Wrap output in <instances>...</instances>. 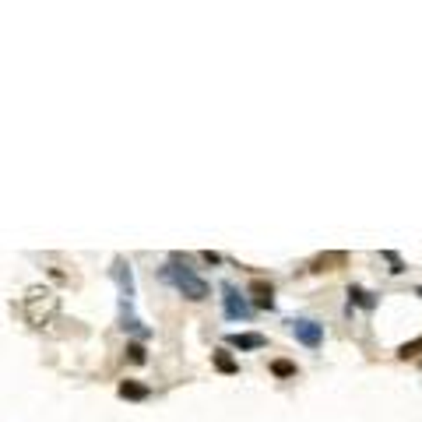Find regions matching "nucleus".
Instances as JSON below:
<instances>
[{
	"label": "nucleus",
	"mask_w": 422,
	"mask_h": 422,
	"mask_svg": "<svg viewBox=\"0 0 422 422\" xmlns=\"http://www.w3.org/2000/svg\"><path fill=\"white\" fill-rule=\"evenodd\" d=\"M158 278H162L166 285H173L180 296H187V299H194V303H201V299H208L211 296V289H208V282L194 271V268H187V264H176V260H169L162 271H158Z\"/></svg>",
	"instance_id": "nucleus-1"
},
{
	"label": "nucleus",
	"mask_w": 422,
	"mask_h": 422,
	"mask_svg": "<svg viewBox=\"0 0 422 422\" xmlns=\"http://www.w3.org/2000/svg\"><path fill=\"white\" fill-rule=\"evenodd\" d=\"M53 310H57V296H53L49 289H32L25 296V316L32 324H42Z\"/></svg>",
	"instance_id": "nucleus-2"
},
{
	"label": "nucleus",
	"mask_w": 422,
	"mask_h": 422,
	"mask_svg": "<svg viewBox=\"0 0 422 422\" xmlns=\"http://www.w3.org/2000/svg\"><path fill=\"white\" fill-rule=\"evenodd\" d=\"M289 328H292V335H296L306 348H321V341H324V328L316 324V321H289Z\"/></svg>",
	"instance_id": "nucleus-3"
},
{
	"label": "nucleus",
	"mask_w": 422,
	"mask_h": 422,
	"mask_svg": "<svg viewBox=\"0 0 422 422\" xmlns=\"http://www.w3.org/2000/svg\"><path fill=\"white\" fill-rule=\"evenodd\" d=\"M222 303H226V316H229V321H246V316H250V306H246V299L226 282L222 285Z\"/></svg>",
	"instance_id": "nucleus-4"
},
{
	"label": "nucleus",
	"mask_w": 422,
	"mask_h": 422,
	"mask_svg": "<svg viewBox=\"0 0 422 422\" xmlns=\"http://www.w3.org/2000/svg\"><path fill=\"white\" fill-rule=\"evenodd\" d=\"M348 264V253L345 250H331V253H316L310 260V271H338Z\"/></svg>",
	"instance_id": "nucleus-5"
},
{
	"label": "nucleus",
	"mask_w": 422,
	"mask_h": 422,
	"mask_svg": "<svg viewBox=\"0 0 422 422\" xmlns=\"http://www.w3.org/2000/svg\"><path fill=\"white\" fill-rule=\"evenodd\" d=\"M250 296H253V303H257L260 310H271V306H275V289H271V282L253 278V282H250Z\"/></svg>",
	"instance_id": "nucleus-6"
},
{
	"label": "nucleus",
	"mask_w": 422,
	"mask_h": 422,
	"mask_svg": "<svg viewBox=\"0 0 422 422\" xmlns=\"http://www.w3.org/2000/svg\"><path fill=\"white\" fill-rule=\"evenodd\" d=\"M113 275H117V282H120V292H124V299L130 303V299H134V278H130V264L117 260V264H113Z\"/></svg>",
	"instance_id": "nucleus-7"
},
{
	"label": "nucleus",
	"mask_w": 422,
	"mask_h": 422,
	"mask_svg": "<svg viewBox=\"0 0 422 422\" xmlns=\"http://www.w3.org/2000/svg\"><path fill=\"white\" fill-rule=\"evenodd\" d=\"M226 341L233 348H243L246 352V348H264V341H268V338H264V335H229Z\"/></svg>",
	"instance_id": "nucleus-8"
},
{
	"label": "nucleus",
	"mask_w": 422,
	"mask_h": 422,
	"mask_svg": "<svg viewBox=\"0 0 422 422\" xmlns=\"http://www.w3.org/2000/svg\"><path fill=\"white\" fill-rule=\"evenodd\" d=\"M211 362H215V369L219 373H239V362L226 352V348H219V352H211Z\"/></svg>",
	"instance_id": "nucleus-9"
},
{
	"label": "nucleus",
	"mask_w": 422,
	"mask_h": 422,
	"mask_svg": "<svg viewBox=\"0 0 422 422\" xmlns=\"http://www.w3.org/2000/svg\"><path fill=\"white\" fill-rule=\"evenodd\" d=\"M117 391H120V398H130V401H144V398L151 394V391H148L144 384H137V380H124Z\"/></svg>",
	"instance_id": "nucleus-10"
},
{
	"label": "nucleus",
	"mask_w": 422,
	"mask_h": 422,
	"mask_svg": "<svg viewBox=\"0 0 422 422\" xmlns=\"http://www.w3.org/2000/svg\"><path fill=\"white\" fill-rule=\"evenodd\" d=\"M271 373H275V377H296V366H292L289 359H275V362H271Z\"/></svg>",
	"instance_id": "nucleus-11"
},
{
	"label": "nucleus",
	"mask_w": 422,
	"mask_h": 422,
	"mask_svg": "<svg viewBox=\"0 0 422 422\" xmlns=\"http://www.w3.org/2000/svg\"><path fill=\"white\" fill-rule=\"evenodd\" d=\"M419 352H422V335H419L415 341H405V345L398 348V355H401V359H412V355H419Z\"/></svg>",
	"instance_id": "nucleus-12"
},
{
	"label": "nucleus",
	"mask_w": 422,
	"mask_h": 422,
	"mask_svg": "<svg viewBox=\"0 0 422 422\" xmlns=\"http://www.w3.org/2000/svg\"><path fill=\"white\" fill-rule=\"evenodd\" d=\"M348 296L359 303V306H366V310H373V299H369V292H362V289H348Z\"/></svg>",
	"instance_id": "nucleus-13"
},
{
	"label": "nucleus",
	"mask_w": 422,
	"mask_h": 422,
	"mask_svg": "<svg viewBox=\"0 0 422 422\" xmlns=\"http://www.w3.org/2000/svg\"><path fill=\"white\" fill-rule=\"evenodd\" d=\"M127 352H130V362H137V366L148 359V355H144V345H127Z\"/></svg>",
	"instance_id": "nucleus-14"
},
{
	"label": "nucleus",
	"mask_w": 422,
	"mask_h": 422,
	"mask_svg": "<svg viewBox=\"0 0 422 422\" xmlns=\"http://www.w3.org/2000/svg\"><path fill=\"white\" fill-rule=\"evenodd\" d=\"M201 257H204V260H208V264H219V260H222V257H219V253H211V250H204V253H201Z\"/></svg>",
	"instance_id": "nucleus-15"
}]
</instances>
